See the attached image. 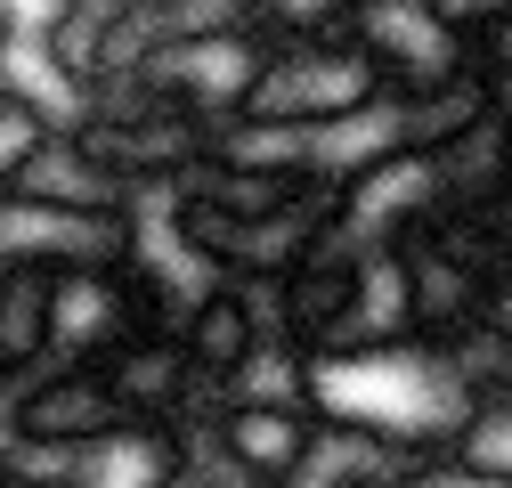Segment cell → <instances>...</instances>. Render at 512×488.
<instances>
[{"instance_id": "7402d4cb", "label": "cell", "mask_w": 512, "mask_h": 488, "mask_svg": "<svg viewBox=\"0 0 512 488\" xmlns=\"http://www.w3.org/2000/svg\"><path fill=\"white\" fill-rule=\"evenodd\" d=\"M488 220H496V253H504V269H512V196L488 204Z\"/></svg>"}, {"instance_id": "277c9868", "label": "cell", "mask_w": 512, "mask_h": 488, "mask_svg": "<svg viewBox=\"0 0 512 488\" xmlns=\"http://www.w3.org/2000/svg\"><path fill=\"white\" fill-rule=\"evenodd\" d=\"M252 74H261V41L220 25V33H171V41L147 57V66L131 74V90H147L155 106L196 114L204 131H220V122H236V114H244Z\"/></svg>"}, {"instance_id": "ffe728a7", "label": "cell", "mask_w": 512, "mask_h": 488, "mask_svg": "<svg viewBox=\"0 0 512 488\" xmlns=\"http://www.w3.org/2000/svg\"><path fill=\"white\" fill-rule=\"evenodd\" d=\"M472 326H480V334H496V342H512V269L480 285V310H472Z\"/></svg>"}, {"instance_id": "5bb4252c", "label": "cell", "mask_w": 512, "mask_h": 488, "mask_svg": "<svg viewBox=\"0 0 512 488\" xmlns=\"http://www.w3.org/2000/svg\"><path fill=\"white\" fill-rule=\"evenodd\" d=\"M49 261L0 253V383H25L49 366Z\"/></svg>"}, {"instance_id": "ba28073f", "label": "cell", "mask_w": 512, "mask_h": 488, "mask_svg": "<svg viewBox=\"0 0 512 488\" xmlns=\"http://www.w3.org/2000/svg\"><path fill=\"white\" fill-rule=\"evenodd\" d=\"M212 456L236 464L252 488H293L309 448H317V415L309 407H261V399H228L212 423Z\"/></svg>"}, {"instance_id": "603a6c76", "label": "cell", "mask_w": 512, "mask_h": 488, "mask_svg": "<svg viewBox=\"0 0 512 488\" xmlns=\"http://www.w3.org/2000/svg\"><path fill=\"white\" fill-rule=\"evenodd\" d=\"M496 147H504V171H512V98L496 106Z\"/></svg>"}, {"instance_id": "44dd1931", "label": "cell", "mask_w": 512, "mask_h": 488, "mask_svg": "<svg viewBox=\"0 0 512 488\" xmlns=\"http://www.w3.org/2000/svg\"><path fill=\"white\" fill-rule=\"evenodd\" d=\"M17 49H25V9H17V0H0V82H9Z\"/></svg>"}, {"instance_id": "ac0fdd59", "label": "cell", "mask_w": 512, "mask_h": 488, "mask_svg": "<svg viewBox=\"0 0 512 488\" xmlns=\"http://www.w3.org/2000/svg\"><path fill=\"white\" fill-rule=\"evenodd\" d=\"M49 131H57V122H49L25 90H9V82H0V196H9V179L41 155V139H49Z\"/></svg>"}, {"instance_id": "52a82bcc", "label": "cell", "mask_w": 512, "mask_h": 488, "mask_svg": "<svg viewBox=\"0 0 512 488\" xmlns=\"http://www.w3.org/2000/svg\"><path fill=\"white\" fill-rule=\"evenodd\" d=\"M0 204L9 212H49V220H131V212H147V196L131 188V179H114L74 131H49L41 155L9 179Z\"/></svg>"}, {"instance_id": "9c48e42d", "label": "cell", "mask_w": 512, "mask_h": 488, "mask_svg": "<svg viewBox=\"0 0 512 488\" xmlns=\"http://www.w3.org/2000/svg\"><path fill=\"white\" fill-rule=\"evenodd\" d=\"M106 391L122 399V415H139V423H179L187 391H196V366H187L179 334L171 326H139V334H122L106 358H90Z\"/></svg>"}, {"instance_id": "d6986e66", "label": "cell", "mask_w": 512, "mask_h": 488, "mask_svg": "<svg viewBox=\"0 0 512 488\" xmlns=\"http://www.w3.org/2000/svg\"><path fill=\"white\" fill-rule=\"evenodd\" d=\"M464 41H472V66L512 98V0H488L480 17H464Z\"/></svg>"}, {"instance_id": "7a4b0ae2", "label": "cell", "mask_w": 512, "mask_h": 488, "mask_svg": "<svg viewBox=\"0 0 512 488\" xmlns=\"http://www.w3.org/2000/svg\"><path fill=\"white\" fill-rule=\"evenodd\" d=\"M382 98L374 66L350 49V33H293L277 49H261V74H252L244 122H285V131H326L334 114Z\"/></svg>"}, {"instance_id": "2e32d148", "label": "cell", "mask_w": 512, "mask_h": 488, "mask_svg": "<svg viewBox=\"0 0 512 488\" xmlns=\"http://www.w3.org/2000/svg\"><path fill=\"white\" fill-rule=\"evenodd\" d=\"M407 277H415V334H423V342H447V334L472 326L480 285H488L472 261H456L447 244L415 236V244H407Z\"/></svg>"}, {"instance_id": "30bf717a", "label": "cell", "mask_w": 512, "mask_h": 488, "mask_svg": "<svg viewBox=\"0 0 512 488\" xmlns=\"http://www.w3.org/2000/svg\"><path fill=\"white\" fill-rule=\"evenodd\" d=\"M171 334H179L187 366H196L204 383H228L269 326H261V310H252V293H244L236 277H204L196 293H187V310L171 318Z\"/></svg>"}, {"instance_id": "7c38bea8", "label": "cell", "mask_w": 512, "mask_h": 488, "mask_svg": "<svg viewBox=\"0 0 512 488\" xmlns=\"http://www.w3.org/2000/svg\"><path fill=\"white\" fill-rule=\"evenodd\" d=\"M496 106H504V90H496L480 66H464L456 82H439V90H415V98H399L407 155H447V147L480 139L488 122H496Z\"/></svg>"}, {"instance_id": "e0dca14e", "label": "cell", "mask_w": 512, "mask_h": 488, "mask_svg": "<svg viewBox=\"0 0 512 488\" xmlns=\"http://www.w3.org/2000/svg\"><path fill=\"white\" fill-rule=\"evenodd\" d=\"M439 464L464 472V480H504L512 488V399H472L464 423L447 432Z\"/></svg>"}, {"instance_id": "6da1fadb", "label": "cell", "mask_w": 512, "mask_h": 488, "mask_svg": "<svg viewBox=\"0 0 512 488\" xmlns=\"http://www.w3.org/2000/svg\"><path fill=\"white\" fill-rule=\"evenodd\" d=\"M464 407L472 399L447 366V342H423V334L309 358V415L334 423V432H366L399 456H439Z\"/></svg>"}, {"instance_id": "8992f818", "label": "cell", "mask_w": 512, "mask_h": 488, "mask_svg": "<svg viewBox=\"0 0 512 488\" xmlns=\"http://www.w3.org/2000/svg\"><path fill=\"white\" fill-rule=\"evenodd\" d=\"M122 423H139V415H122L106 375L82 358H49L9 391V440H33V448H90Z\"/></svg>"}, {"instance_id": "4fadbf2b", "label": "cell", "mask_w": 512, "mask_h": 488, "mask_svg": "<svg viewBox=\"0 0 512 488\" xmlns=\"http://www.w3.org/2000/svg\"><path fill=\"white\" fill-rule=\"evenodd\" d=\"M407 147V122H399V98L382 90L350 114H334L326 131H309V179H326V188H342V179L374 171V163H391Z\"/></svg>"}, {"instance_id": "3957f363", "label": "cell", "mask_w": 512, "mask_h": 488, "mask_svg": "<svg viewBox=\"0 0 512 488\" xmlns=\"http://www.w3.org/2000/svg\"><path fill=\"white\" fill-rule=\"evenodd\" d=\"M350 49L374 66V82L391 98H415V90H439L472 66V41H464V17L447 0H350L342 17Z\"/></svg>"}, {"instance_id": "8fae6325", "label": "cell", "mask_w": 512, "mask_h": 488, "mask_svg": "<svg viewBox=\"0 0 512 488\" xmlns=\"http://www.w3.org/2000/svg\"><path fill=\"white\" fill-rule=\"evenodd\" d=\"M114 17H122V0H49L41 25H25V49L41 57L49 82H66L74 98H90L98 74H106V33H114Z\"/></svg>"}, {"instance_id": "5b68a950", "label": "cell", "mask_w": 512, "mask_h": 488, "mask_svg": "<svg viewBox=\"0 0 512 488\" xmlns=\"http://www.w3.org/2000/svg\"><path fill=\"white\" fill-rule=\"evenodd\" d=\"M447 212V179H439V155H391L358 179L334 188V244L350 253H382V244H415L431 220Z\"/></svg>"}, {"instance_id": "9a60e30c", "label": "cell", "mask_w": 512, "mask_h": 488, "mask_svg": "<svg viewBox=\"0 0 512 488\" xmlns=\"http://www.w3.org/2000/svg\"><path fill=\"white\" fill-rule=\"evenodd\" d=\"M179 448H187V440L171 432V423H122V432L74 448L66 488H163L171 464H179Z\"/></svg>"}]
</instances>
